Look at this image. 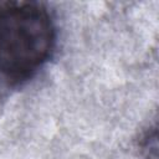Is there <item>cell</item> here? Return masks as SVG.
Instances as JSON below:
<instances>
[{"instance_id":"obj_1","label":"cell","mask_w":159,"mask_h":159,"mask_svg":"<svg viewBox=\"0 0 159 159\" xmlns=\"http://www.w3.org/2000/svg\"><path fill=\"white\" fill-rule=\"evenodd\" d=\"M55 42V22L43 2L0 0V93L32 78Z\"/></svg>"}]
</instances>
